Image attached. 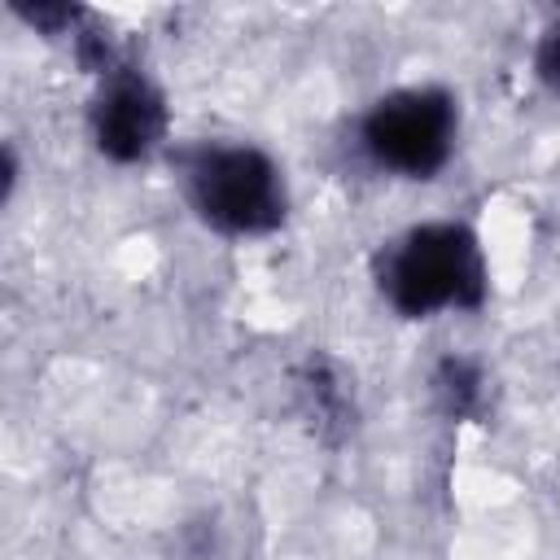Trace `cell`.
Here are the masks:
<instances>
[{
	"label": "cell",
	"mask_w": 560,
	"mask_h": 560,
	"mask_svg": "<svg viewBox=\"0 0 560 560\" xmlns=\"http://www.w3.org/2000/svg\"><path fill=\"white\" fill-rule=\"evenodd\" d=\"M372 284L402 319H433L442 311H481L490 298V267L481 236L464 219H429L389 236L372 254Z\"/></svg>",
	"instance_id": "cell-1"
},
{
	"label": "cell",
	"mask_w": 560,
	"mask_h": 560,
	"mask_svg": "<svg viewBox=\"0 0 560 560\" xmlns=\"http://www.w3.org/2000/svg\"><path fill=\"white\" fill-rule=\"evenodd\" d=\"M171 171L188 210L219 236H271L289 219L280 162L249 140H188L171 149Z\"/></svg>",
	"instance_id": "cell-2"
},
{
	"label": "cell",
	"mask_w": 560,
	"mask_h": 560,
	"mask_svg": "<svg viewBox=\"0 0 560 560\" xmlns=\"http://www.w3.org/2000/svg\"><path fill=\"white\" fill-rule=\"evenodd\" d=\"M459 140V101L442 83H411L376 96L359 118L363 158L398 179H438Z\"/></svg>",
	"instance_id": "cell-3"
},
{
	"label": "cell",
	"mask_w": 560,
	"mask_h": 560,
	"mask_svg": "<svg viewBox=\"0 0 560 560\" xmlns=\"http://www.w3.org/2000/svg\"><path fill=\"white\" fill-rule=\"evenodd\" d=\"M88 136L101 158L131 166L153 158L171 136V109L166 92L127 57L118 70L96 79L92 105H88Z\"/></svg>",
	"instance_id": "cell-4"
},
{
	"label": "cell",
	"mask_w": 560,
	"mask_h": 560,
	"mask_svg": "<svg viewBox=\"0 0 560 560\" xmlns=\"http://www.w3.org/2000/svg\"><path fill=\"white\" fill-rule=\"evenodd\" d=\"M289 385H293V402H298L306 429H311L324 446H341V442L359 429L354 381H350V372H346L332 354L306 350V354L289 368Z\"/></svg>",
	"instance_id": "cell-5"
},
{
	"label": "cell",
	"mask_w": 560,
	"mask_h": 560,
	"mask_svg": "<svg viewBox=\"0 0 560 560\" xmlns=\"http://www.w3.org/2000/svg\"><path fill=\"white\" fill-rule=\"evenodd\" d=\"M429 398L442 420H481L486 416V372L468 354H442L429 372Z\"/></svg>",
	"instance_id": "cell-6"
},
{
	"label": "cell",
	"mask_w": 560,
	"mask_h": 560,
	"mask_svg": "<svg viewBox=\"0 0 560 560\" xmlns=\"http://www.w3.org/2000/svg\"><path fill=\"white\" fill-rule=\"evenodd\" d=\"M13 18H22L31 31L48 35V39H66L83 26V18L92 13L88 4H74V0H9Z\"/></svg>",
	"instance_id": "cell-7"
},
{
	"label": "cell",
	"mask_w": 560,
	"mask_h": 560,
	"mask_svg": "<svg viewBox=\"0 0 560 560\" xmlns=\"http://www.w3.org/2000/svg\"><path fill=\"white\" fill-rule=\"evenodd\" d=\"M534 74L551 96H560V18L534 44Z\"/></svg>",
	"instance_id": "cell-8"
}]
</instances>
